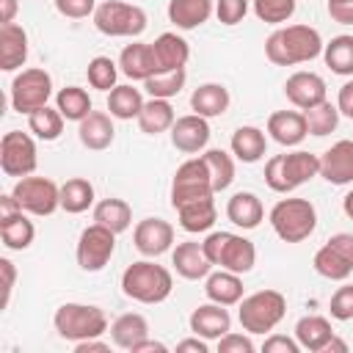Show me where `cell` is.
<instances>
[{"label": "cell", "mask_w": 353, "mask_h": 353, "mask_svg": "<svg viewBox=\"0 0 353 353\" xmlns=\"http://www.w3.org/2000/svg\"><path fill=\"white\" fill-rule=\"evenodd\" d=\"M323 36L312 25H287L265 39V55L276 66H295L323 55Z\"/></svg>", "instance_id": "obj_1"}, {"label": "cell", "mask_w": 353, "mask_h": 353, "mask_svg": "<svg viewBox=\"0 0 353 353\" xmlns=\"http://www.w3.org/2000/svg\"><path fill=\"white\" fill-rule=\"evenodd\" d=\"M174 290V276L168 268L141 259L124 268L121 273V292L138 303H163Z\"/></svg>", "instance_id": "obj_2"}, {"label": "cell", "mask_w": 353, "mask_h": 353, "mask_svg": "<svg viewBox=\"0 0 353 353\" xmlns=\"http://www.w3.org/2000/svg\"><path fill=\"white\" fill-rule=\"evenodd\" d=\"M314 176H320V157L303 149L290 154H273L265 163V185L276 193H290Z\"/></svg>", "instance_id": "obj_3"}, {"label": "cell", "mask_w": 353, "mask_h": 353, "mask_svg": "<svg viewBox=\"0 0 353 353\" xmlns=\"http://www.w3.org/2000/svg\"><path fill=\"white\" fill-rule=\"evenodd\" d=\"M204 254L212 265L232 270V273H248L256 265V248L248 237L234 232H210L204 237Z\"/></svg>", "instance_id": "obj_4"}, {"label": "cell", "mask_w": 353, "mask_h": 353, "mask_svg": "<svg viewBox=\"0 0 353 353\" xmlns=\"http://www.w3.org/2000/svg\"><path fill=\"white\" fill-rule=\"evenodd\" d=\"M52 325L61 339L83 342V339L102 336L108 331V317L99 306H91V303H61L52 314Z\"/></svg>", "instance_id": "obj_5"}, {"label": "cell", "mask_w": 353, "mask_h": 353, "mask_svg": "<svg viewBox=\"0 0 353 353\" xmlns=\"http://www.w3.org/2000/svg\"><path fill=\"white\" fill-rule=\"evenodd\" d=\"M270 226L284 243H303L317 226V210L309 199H281L270 210Z\"/></svg>", "instance_id": "obj_6"}, {"label": "cell", "mask_w": 353, "mask_h": 353, "mask_svg": "<svg viewBox=\"0 0 353 353\" xmlns=\"http://www.w3.org/2000/svg\"><path fill=\"white\" fill-rule=\"evenodd\" d=\"M287 314V298L279 290H259L240 301V325L248 334H270Z\"/></svg>", "instance_id": "obj_7"}, {"label": "cell", "mask_w": 353, "mask_h": 353, "mask_svg": "<svg viewBox=\"0 0 353 353\" xmlns=\"http://www.w3.org/2000/svg\"><path fill=\"white\" fill-rule=\"evenodd\" d=\"M146 22H149L146 11L124 0H105L94 11V28L102 36H113V39H121V36L138 39L146 30Z\"/></svg>", "instance_id": "obj_8"}, {"label": "cell", "mask_w": 353, "mask_h": 353, "mask_svg": "<svg viewBox=\"0 0 353 353\" xmlns=\"http://www.w3.org/2000/svg\"><path fill=\"white\" fill-rule=\"evenodd\" d=\"M52 97V77L50 72L44 69H22L14 80H11V88H8V99H11V108L17 113H25L30 116L33 110L44 108Z\"/></svg>", "instance_id": "obj_9"}, {"label": "cell", "mask_w": 353, "mask_h": 353, "mask_svg": "<svg viewBox=\"0 0 353 353\" xmlns=\"http://www.w3.org/2000/svg\"><path fill=\"white\" fill-rule=\"evenodd\" d=\"M210 196H215V188H212V179H210V171H207V163L201 160V154L185 160L176 168L174 182H171V207L176 210L179 204H188L196 199H210Z\"/></svg>", "instance_id": "obj_10"}, {"label": "cell", "mask_w": 353, "mask_h": 353, "mask_svg": "<svg viewBox=\"0 0 353 353\" xmlns=\"http://www.w3.org/2000/svg\"><path fill=\"white\" fill-rule=\"evenodd\" d=\"M314 270L328 281H345L353 273V234L339 232L325 240V245L317 248L312 259Z\"/></svg>", "instance_id": "obj_11"}, {"label": "cell", "mask_w": 353, "mask_h": 353, "mask_svg": "<svg viewBox=\"0 0 353 353\" xmlns=\"http://www.w3.org/2000/svg\"><path fill=\"white\" fill-rule=\"evenodd\" d=\"M113 251H116V232H110L108 226L94 221L91 226H85L80 232L74 256H77V265L85 273H97L110 262Z\"/></svg>", "instance_id": "obj_12"}, {"label": "cell", "mask_w": 353, "mask_h": 353, "mask_svg": "<svg viewBox=\"0 0 353 353\" xmlns=\"http://www.w3.org/2000/svg\"><path fill=\"white\" fill-rule=\"evenodd\" d=\"M39 165V154H36V141L22 132V130H11L3 135L0 141V168L6 176H30Z\"/></svg>", "instance_id": "obj_13"}, {"label": "cell", "mask_w": 353, "mask_h": 353, "mask_svg": "<svg viewBox=\"0 0 353 353\" xmlns=\"http://www.w3.org/2000/svg\"><path fill=\"white\" fill-rule=\"evenodd\" d=\"M11 193L30 215H52L61 207V188L47 176H22Z\"/></svg>", "instance_id": "obj_14"}, {"label": "cell", "mask_w": 353, "mask_h": 353, "mask_svg": "<svg viewBox=\"0 0 353 353\" xmlns=\"http://www.w3.org/2000/svg\"><path fill=\"white\" fill-rule=\"evenodd\" d=\"M168 132H171L174 149H176V152H185V154H199V152H204L207 143H210V135H212L207 119L199 116V113L179 116Z\"/></svg>", "instance_id": "obj_15"}, {"label": "cell", "mask_w": 353, "mask_h": 353, "mask_svg": "<svg viewBox=\"0 0 353 353\" xmlns=\"http://www.w3.org/2000/svg\"><path fill=\"white\" fill-rule=\"evenodd\" d=\"M132 243L143 256H160L174 245V226L163 218H143L132 232Z\"/></svg>", "instance_id": "obj_16"}, {"label": "cell", "mask_w": 353, "mask_h": 353, "mask_svg": "<svg viewBox=\"0 0 353 353\" xmlns=\"http://www.w3.org/2000/svg\"><path fill=\"white\" fill-rule=\"evenodd\" d=\"M284 94L298 110H309V108L325 102V80L317 72H295L287 77Z\"/></svg>", "instance_id": "obj_17"}, {"label": "cell", "mask_w": 353, "mask_h": 353, "mask_svg": "<svg viewBox=\"0 0 353 353\" xmlns=\"http://www.w3.org/2000/svg\"><path fill=\"white\" fill-rule=\"evenodd\" d=\"M171 265H174V270H176L182 279H188V281L207 279V276L212 273V268H215V265L207 259L204 245L196 243V240L179 243V245L171 251Z\"/></svg>", "instance_id": "obj_18"}, {"label": "cell", "mask_w": 353, "mask_h": 353, "mask_svg": "<svg viewBox=\"0 0 353 353\" xmlns=\"http://www.w3.org/2000/svg\"><path fill=\"white\" fill-rule=\"evenodd\" d=\"M320 176L331 185L353 182V141H336L320 154Z\"/></svg>", "instance_id": "obj_19"}, {"label": "cell", "mask_w": 353, "mask_h": 353, "mask_svg": "<svg viewBox=\"0 0 353 353\" xmlns=\"http://www.w3.org/2000/svg\"><path fill=\"white\" fill-rule=\"evenodd\" d=\"M190 331L201 339H221L223 334L232 331V314L221 306V303H201L199 309L190 312Z\"/></svg>", "instance_id": "obj_20"}, {"label": "cell", "mask_w": 353, "mask_h": 353, "mask_svg": "<svg viewBox=\"0 0 353 353\" xmlns=\"http://www.w3.org/2000/svg\"><path fill=\"white\" fill-rule=\"evenodd\" d=\"M77 138L85 149L91 152H105L113 138H116V127H113V116L102 113V110H91L83 121H77Z\"/></svg>", "instance_id": "obj_21"}, {"label": "cell", "mask_w": 353, "mask_h": 353, "mask_svg": "<svg viewBox=\"0 0 353 353\" xmlns=\"http://www.w3.org/2000/svg\"><path fill=\"white\" fill-rule=\"evenodd\" d=\"M28 61V33L17 22L0 25V69L14 72Z\"/></svg>", "instance_id": "obj_22"}, {"label": "cell", "mask_w": 353, "mask_h": 353, "mask_svg": "<svg viewBox=\"0 0 353 353\" xmlns=\"http://www.w3.org/2000/svg\"><path fill=\"white\" fill-rule=\"evenodd\" d=\"M119 69L121 74H127L130 80H149L157 72V61H154V50L146 41H132L121 50L119 55Z\"/></svg>", "instance_id": "obj_23"}, {"label": "cell", "mask_w": 353, "mask_h": 353, "mask_svg": "<svg viewBox=\"0 0 353 353\" xmlns=\"http://www.w3.org/2000/svg\"><path fill=\"white\" fill-rule=\"evenodd\" d=\"M268 132L281 146H298L309 135L306 116L298 113V110H276L268 119Z\"/></svg>", "instance_id": "obj_24"}, {"label": "cell", "mask_w": 353, "mask_h": 353, "mask_svg": "<svg viewBox=\"0 0 353 353\" xmlns=\"http://www.w3.org/2000/svg\"><path fill=\"white\" fill-rule=\"evenodd\" d=\"M154 50V61H157V72H168V69H185L188 58H190V44L179 36V33H160L152 41Z\"/></svg>", "instance_id": "obj_25"}, {"label": "cell", "mask_w": 353, "mask_h": 353, "mask_svg": "<svg viewBox=\"0 0 353 353\" xmlns=\"http://www.w3.org/2000/svg\"><path fill=\"white\" fill-rule=\"evenodd\" d=\"M204 295L212 301V303H221V306H234L243 301V279L240 273H232V270H215L204 279Z\"/></svg>", "instance_id": "obj_26"}, {"label": "cell", "mask_w": 353, "mask_h": 353, "mask_svg": "<svg viewBox=\"0 0 353 353\" xmlns=\"http://www.w3.org/2000/svg\"><path fill=\"white\" fill-rule=\"evenodd\" d=\"M226 218L240 229H256L265 218V207L256 193L240 190L226 201Z\"/></svg>", "instance_id": "obj_27"}, {"label": "cell", "mask_w": 353, "mask_h": 353, "mask_svg": "<svg viewBox=\"0 0 353 353\" xmlns=\"http://www.w3.org/2000/svg\"><path fill=\"white\" fill-rule=\"evenodd\" d=\"M229 88L221 85V83H204L199 85L193 94H190V108L193 113L204 116V119H215V116H223L229 110Z\"/></svg>", "instance_id": "obj_28"}, {"label": "cell", "mask_w": 353, "mask_h": 353, "mask_svg": "<svg viewBox=\"0 0 353 353\" xmlns=\"http://www.w3.org/2000/svg\"><path fill=\"white\" fill-rule=\"evenodd\" d=\"M215 11L212 0H168V19L179 30H193L204 25Z\"/></svg>", "instance_id": "obj_29"}, {"label": "cell", "mask_w": 353, "mask_h": 353, "mask_svg": "<svg viewBox=\"0 0 353 353\" xmlns=\"http://www.w3.org/2000/svg\"><path fill=\"white\" fill-rule=\"evenodd\" d=\"M229 146H232V154H234L240 163H256V160H262L265 152H268V135H265L259 127L245 124V127H237V130L232 132Z\"/></svg>", "instance_id": "obj_30"}, {"label": "cell", "mask_w": 353, "mask_h": 353, "mask_svg": "<svg viewBox=\"0 0 353 353\" xmlns=\"http://www.w3.org/2000/svg\"><path fill=\"white\" fill-rule=\"evenodd\" d=\"M176 215H179V226L190 234H199V232H210L215 218H218V210H215V199H196V201H188V204H179L176 207Z\"/></svg>", "instance_id": "obj_31"}, {"label": "cell", "mask_w": 353, "mask_h": 353, "mask_svg": "<svg viewBox=\"0 0 353 353\" xmlns=\"http://www.w3.org/2000/svg\"><path fill=\"white\" fill-rule=\"evenodd\" d=\"M33 237H36V226L25 215V210L0 218V240L8 251H25L33 243Z\"/></svg>", "instance_id": "obj_32"}, {"label": "cell", "mask_w": 353, "mask_h": 353, "mask_svg": "<svg viewBox=\"0 0 353 353\" xmlns=\"http://www.w3.org/2000/svg\"><path fill=\"white\" fill-rule=\"evenodd\" d=\"M149 336V323L143 314L138 312H127V314H119L113 323H110V339L116 347L121 350H132L141 339Z\"/></svg>", "instance_id": "obj_33"}, {"label": "cell", "mask_w": 353, "mask_h": 353, "mask_svg": "<svg viewBox=\"0 0 353 353\" xmlns=\"http://www.w3.org/2000/svg\"><path fill=\"white\" fill-rule=\"evenodd\" d=\"M334 336V328L325 317L320 314H306L295 323V339L301 345V350H312V353H323V347L328 345V339Z\"/></svg>", "instance_id": "obj_34"}, {"label": "cell", "mask_w": 353, "mask_h": 353, "mask_svg": "<svg viewBox=\"0 0 353 353\" xmlns=\"http://www.w3.org/2000/svg\"><path fill=\"white\" fill-rule=\"evenodd\" d=\"M138 127H141V132H146V135H160V132H165V130H171L174 127V121H176V116H174V108H171V102L168 99H149V102H143V108H141V113H138Z\"/></svg>", "instance_id": "obj_35"}, {"label": "cell", "mask_w": 353, "mask_h": 353, "mask_svg": "<svg viewBox=\"0 0 353 353\" xmlns=\"http://www.w3.org/2000/svg\"><path fill=\"white\" fill-rule=\"evenodd\" d=\"M94 221L102 223V226H108L110 232L121 234L132 223V207L124 199H113V196L110 199H102L99 204H94Z\"/></svg>", "instance_id": "obj_36"}, {"label": "cell", "mask_w": 353, "mask_h": 353, "mask_svg": "<svg viewBox=\"0 0 353 353\" xmlns=\"http://www.w3.org/2000/svg\"><path fill=\"white\" fill-rule=\"evenodd\" d=\"M141 108H143L141 88H135V85H116V88H110V94H108V110H110L113 119H121V121L138 119Z\"/></svg>", "instance_id": "obj_37"}, {"label": "cell", "mask_w": 353, "mask_h": 353, "mask_svg": "<svg viewBox=\"0 0 353 353\" xmlns=\"http://www.w3.org/2000/svg\"><path fill=\"white\" fill-rule=\"evenodd\" d=\"M94 204V185L85 176H72L61 185V210L69 215H80Z\"/></svg>", "instance_id": "obj_38"}, {"label": "cell", "mask_w": 353, "mask_h": 353, "mask_svg": "<svg viewBox=\"0 0 353 353\" xmlns=\"http://www.w3.org/2000/svg\"><path fill=\"white\" fill-rule=\"evenodd\" d=\"M323 61L334 74L342 77H353V36L342 33L334 36L325 47H323Z\"/></svg>", "instance_id": "obj_39"}, {"label": "cell", "mask_w": 353, "mask_h": 353, "mask_svg": "<svg viewBox=\"0 0 353 353\" xmlns=\"http://www.w3.org/2000/svg\"><path fill=\"white\" fill-rule=\"evenodd\" d=\"M55 108L63 113L66 121H83V119L94 110L88 91L80 88V85H66V88H61V91L55 94Z\"/></svg>", "instance_id": "obj_40"}, {"label": "cell", "mask_w": 353, "mask_h": 353, "mask_svg": "<svg viewBox=\"0 0 353 353\" xmlns=\"http://www.w3.org/2000/svg\"><path fill=\"white\" fill-rule=\"evenodd\" d=\"M63 121H66L63 113L58 108H50V105L39 108L28 116V127L39 141H58L63 132Z\"/></svg>", "instance_id": "obj_41"}, {"label": "cell", "mask_w": 353, "mask_h": 353, "mask_svg": "<svg viewBox=\"0 0 353 353\" xmlns=\"http://www.w3.org/2000/svg\"><path fill=\"white\" fill-rule=\"evenodd\" d=\"M201 160L207 163V171H210V179H212L215 193L226 190L234 182V160H232L229 152H223V149H207L201 154Z\"/></svg>", "instance_id": "obj_42"}, {"label": "cell", "mask_w": 353, "mask_h": 353, "mask_svg": "<svg viewBox=\"0 0 353 353\" xmlns=\"http://www.w3.org/2000/svg\"><path fill=\"white\" fill-rule=\"evenodd\" d=\"M185 69H168V72H154L149 80H143V88L154 99H171L185 88Z\"/></svg>", "instance_id": "obj_43"}, {"label": "cell", "mask_w": 353, "mask_h": 353, "mask_svg": "<svg viewBox=\"0 0 353 353\" xmlns=\"http://www.w3.org/2000/svg\"><path fill=\"white\" fill-rule=\"evenodd\" d=\"M303 116H306L309 135H317V138H323V135L334 132V130H336V124H339V108H336V105H331L328 99H325V102H320V105H314V108H309V110H303Z\"/></svg>", "instance_id": "obj_44"}, {"label": "cell", "mask_w": 353, "mask_h": 353, "mask_svg": "<svg viewBox=\"0 0 353 353\" xmlns=\"http://www.w3.org/2000/svg\"><path fill=\"white\" fill-rule=\"evenodd\" d=\"M119 63L110 61L108 55H97L88 61V69H85V77H88V85L97 88V91H110L116 88V77H119Z\"/></svg>", "instance_id": "obj_45"}, {"label": "cell", "mask_w": 353, "mask_h": 353, "mask_svg": "<svg viewBox=\"0 0 353 353\" xmlns=\"http://www.w3.org/2000/svg\"><path fill=\"white\" fill-rule=\"evenodd\" d=\"M254 14L268 25H281L295 14V0H254Z\"/></svg>", "instance_id": "obj_46"}, {"label": "cell", "mask_w": 353, "mask_h": 353, "mask_svg": "<svg viewBox=\"0 0 353 353\" xmlns=\"http://www.w3.org/2000/svg\"><path fill=\"white\" fill-rule=\"evenodd\" d=\"M328 309H331V317L334 320H353V284H342L336 287V292L331 295L328 301Z\"/></svg>", "instance_id": "obj_47"}, {"label": "cell", "mask_w": 353, "mask_h": 353, "mask_svg": "<svg viewBox=\"0 0 353 353\" xmlns=\"http://www.w3.org/2000/svg\"><path fill=\"white\" fill-rule=\"evenodd\" d=\"M248 14V0H218L215 3V17L221 25H237Z\"/></svg>", "instance_id": "obj_48"}, {"label": "cell", "mask_w": 353, "mask_h": 353, "mask_svg": "<svg viewBox=\"0 0 353 353\" xmlns=\"http://www.w3.org/2000/svg\"><path fill=\"white\" fill-rule=\"evenodd\" d=\"M55 8L66 19H85V17H94L97 0H55Z\"/></svg>", "instance_id": "obj_49"}, {"label": "cell", "mask_w": 353, "mask_h": 353, "mask_svg": "<svg viewBox=\"0 0 353 353\" xmlns=\"http://www.w3.org/2000/svg\"><path fill=\"white\" fill-rule=\"evenodd\" d=\"M218 353H254V342L245 334L229 331V334H223L218 339Z\"/></svg>", "instance_id": "obj_50"}, {"label": "cell", "mask_w": 353, "mask_h": 353, "mask_svg": "<svg viewBox=\"0 0 353 353\" xmlns=\"http://www.w3.org/2000/svg\"><path fill=\"white\" fill-rule=\"evenodd\" d=\"M262 350H265V353H298L301 345H298V339H290V336H284V334H270V336L262 342Z\"/></svg>", "instance_id": "obj_51"}, {"label": "cell", "mask_w": 353, "mask_h": 353, "mask_svg": "<svg viewBox=\"0 0 353 353\" xmlns=\"http://www.w3.org/2000/svg\"><path fill=\"white\" fill-rule=\"evenodd\" d=\"M0 273H3V301H0V306L6 309L8 301H11V292H14V281H17V268H14V262L3 256V259H0Z\"/></svg>", "instance_id": "obj_52"}, {"label": "cell", "mask_w": 353, "mask_h": 353, "mask_svg": "<svg viewBox=\"0 0 353 353\" xmlns=\"http://www.w3.org/2000/svg\"><path fill=\"white\" fill-rule=\"evenodd\" d=\"M328 17L339 25H353V0H336L328 3Z\"/></svg>", "instance_id": "obj_53"}, {"label": "cell", "mask_w": 353, "mask_h": 353, "mask_svg": "<svg viewBox=\"0 0 353 353\" xmlns=\"http://www.w3.org/2000/svg\"><path fill=\"white\" fill-rule=\"evenodd\" d=\"M336 108H339L342 116L353 119V80H347V83L339 88V94H336Z\"/></svg>", "instance_id": "obj_54"}, {"label": "cell", "mask_w": 353, "mask_h": 353, "mask_svg": "<svg viewBox=\"0 0 353 353\" xmlns=\"http://www.w3.org/2000/svg\"><path fill=\"white\" fill-rule=\"evenodd\" d=\"M110 350V345L108 342H102L99 336H94V339H83V342H74V353H108Z\"/></svg>", "instance_id": "obj_55"}, {"label": "cell", "mask_w": 353, "mask_h": 353, "mask_svg": "<svg viewBox=\"0 0 353 353\" xmlns=\"http://www.w3.org/2000/svg\"><path fill=\"white\" fill-rule=\"evenodd\" d=\"M207 339L201 336H190V339H182L176 342V353H207Z\"/></svg>", "instance_id": "obj_56"}, {"label": "cell", "mask_w": 353, "mask_h": 353, "mask_svg": "<svg viewBox=\"0 0 353 353\" xmlns=\"http://www.w3.org/2000/svg\"><path fill=\"white\" fill-rule=\"evenodd\" d=\"M132 353H168V347L163 345V342H157V339H141L135 347H132Z\"/></svg>", "instance_id": "obj_57"}, {"label": "cell", "mask_w": 353, "mask_h": 353, "mask_svg": "<svg viewBox=\"0 0 353 353\" xmlns=\"http://www.w3.org/2000/svg\"><path fill=\"white\" fill-rule=\"evenodd\" d=\"M0 8H3V14H0V22L6 25V22H14L19 3H17V0H0Z\"/></svg>", "instance_id": "obj_58"}, {"label": "cell", "mask_w": 353, "mask_h": 353, "mask_svg": "<svg viewBox=\"0 0 353 353\" xmlns=\"http://www.w3.org/2000/svg\"><path fill=\"white\" fill-rule=\"evenodd\" d=\"M323 353H347V342L345 339H339L336 334L328 339V345L323 347Z\"/></svg>", "instance_id": "obj_59"}, {"label": "cell", "mask_w": 353, "mask_h": 353, "mask_svg": "<svg viewBox=\"0 0 353 353\" xmlns=\"http://www.w3.org/2000/svg\"><path fill=\"white\" fill-rule=\"evenodd\" d=\"M342 210H345V215L353 221V190H350V193L342 199Z\"/></svg>", "instance_id": "obj_60"}, {"label": "cell", "mask_w": 353, "mask_h": 353, "mask_svg": "<svg viewBox=\"0 0 353 353\" xmlns=\"http://www.w3.org/2000/svg\"><path fill=\"white\" fill-rule=\"evenodd\" d=\"M328 3H336V0H328Z\"/></svg>", "instance_id": "obj_61"}]
</instances>
